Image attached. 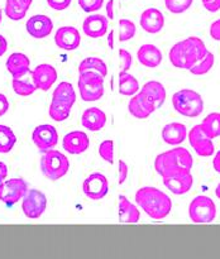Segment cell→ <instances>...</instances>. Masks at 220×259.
<instances>
[{"instance_id": "27", "label": "cell", "mask_w": 220, "mask_h": 259, "mask_svg": "<svg viewBox=\"0 0 220 259\" xmlns=\"http://www.w3.org/2000/svg\"><path fill=\"white\" fill-rule=\"evenodd\" d=\"M141 91H143L146 95H148L154 101L157 108L163 105L164 100H166V89L158 81H148V82L142 86Z\"/></svg>"}, {"instance_id": "22", "label": "cell", "mask_w": 220, "mask_h": 259, "mask_svg": "<svg viewBox=\"0 0 220 259\" xmlns=\"http://www.w3.org/2000/svg\"><path fill=\"white\" fill-rule=\"evenodd\" d=\"M108 18L101 14L89 15L85 19L82 29L85 34L90 38H100L108 30Z\"/></svg>"}, {"instance_id": "37", "label": "cell", "mask_w": 220, "mask_h": 259, "mask_svg": "<svg viewBox=\"0 0 220 259\" xmlns=\"http://www.w3.org/2000/svg\"><path fill=\"white\" fill-rule=\"evenodd\" d=\"M166 8L173 14H181L186 12L192 4V0H164Z\"/></svg>"}, {"instance_id": "40", "label": "cell", "mask_w": 220, "mask_h": 259, "mask_svg": "<svg viewBox=\"0 0 220 259\" xmlns=\"http://www.w3.org/2000/svg\"><path fill=\"white\" fill-rule=\"evenodd\" d=\"M119 60H120L121 63V71L128 72L131 67V63H133L130 53L126 50H124V48H120V50H119Z\"/></svg>"}, {"instance_id": "16", "label": "cell", "mask_w": 220, "mask_h": 259, "mask_svg": "<svg viewBox=\"0 0 220 259\" xmlns=\"http://www.w3.org/2000/svg\"><path fill=\"white\" fill-rule=\"evenodd\" d=\"M89 137L85 132L81 131H72L66 134L62 139V147L66 152L70 154H81L87 151Z\"/></svg>"}, {"instance_id": "42", "label": "cell", "mask_w": 220, "mask_h": 259, "mask_svg": "<svg viewBox=\"0 0 220 259\" xmlns=\"http://www.w3.org/2000/svg\"><path fill=\"white\" fill-rule=\"evenodd\" d=\"M72 0H47V4L55 10H65L66 8L70 7Z\"/></svg>"}, {"instance_id": "54", "label": "cell", "mask_w": 220, "mask_h": 259, "mask_svg": "<svg viewBox=\"0 0 220 259\" xmlns=\"http://www.w3.org/2000/svg\"><path fill=\"white\" fill-rule=\"evenodd\" d=\"M202 2H206V0H202Z\"/></svg>"}, {"instance_id": "17", "label": "cell", "mask_w": 220, "mask_h": 259, "mask_svg": "<svg viewBox=\"0 0 220 259\" xmlns=\"http://www.w3.org/2000/svg\"><path fill=\"white\" fill-rule=\"evenodd\" d=\"M25 28H27V32L29 33V35H32L33 38L42 39V38L48 37L51 34V32L53 30V23L47 15L37 14L29 18V20L25 24Z\"/></svg>"}, {"instance_id": "24", "label": "cell", "mask_w": 220, "mask_h": 259, "mask_svg": "<svg viewBox=\"0 0 220 259\" xmlns=\"http://www.w3.org/2000/svg\"><path fill=\"white\" fill-rule=\"evenodd\" d=\"M139 210L124 195H119V222L121 224H136L139 222Z\"/></svg>"}, {"instance_id": "39", "label": "cell", "mask_w": 220, "mask_h": 259, "mask_svg": "<svg viewBox=\"0 0 220 259\" xmlns=\"http://www.w3.org/2000/svg\"><path fill=\"white\" fill-rule=\"evenodd\" d=\"M78 4L86 13L96 12L104 4V0H78Z\"/></svg>"}, {"instance_id": "30", "label": "cell", "mask_w": 220, "mask_h": 259, "mask_svg": "<svg viewBox=\"0 0 220 259\" xmlns=\"http://www.w3.org/2000/svg\"><path fill=\"white\" fill-rule=\"evenodd\" d=\"M85 71H95V72H99L105 77L106 73H108V67L101 58L86 57L81 61L80 66H78V72H85Z\"/></svg>"}, {"instance_id": "11", "label": "cell", "mask_w": 220, "mask_h": 259, "mask_svg": "<svg viewBox=\"0 0 220 259\" xmlns=\"http://www.w3.org/2000/svg\"><path fill=\"white\" fill-rule=\"evenodd\" d=\"M156 109L157 106L154 101L143 91H138L136 95L131 96L128 104L129 113L137 119H147Z\"/></svg>"}, {"instance_id": "8", "label": "cell", "mask_w": 220, "mask_h": 259, "mask_svg": "<svg viewBox=\"0 0 220 259\" xmlns=\"http://www.w3.org/2000/svg\"><path fill=\"white\" fill-rule=\"evenodd\" d=\"M28 191V184L23 179L13 177L0 182V201L8 206L15 205Z\"/></svg>"}, {"instance_id": "4", "label": "cell", "mask_w": 220, "mask_h": 259, "mask_svg": "<svg viewBox=\"0 0 220 259\" xmlns=\"http://www.w3.org/2000/svg\"><path fill=\"white\" fill-rule=\"evenodd\" d=\"M174 110L186 118H196L204 110V100L201 95L191 89H182L172 96Z\"/></svg>"}, {"instance_id": "49", "label": "cell", "mask_w": 220, "mask_h": 259, "mask_svg": "<svg viewBox=\"0 0 220 259\" xmlns=\"http://www.w3.org/2000/svg\"><path fill=\"white\" fill-rule=\"evenodd\" d=\"M14 2L17 3V4H19L24 10H28L30 5H32L33 0H14Z\"/></svg>"}, {"instance_id": "29", "label": "cell", "mask_w": 220, "mask_h": 259, "mask_svg": "<svg viewBox=\"0 0 220 259\" xmlns=\"http://www.w3.org/2000/svg\"><path fill=\"white\" fill-rule=\"evenodd\" d=\"M200 125L209 138L214 139L220 137V113L209 114L207 116H205Z\"/></svg>"}, {"instance_id": "50", "label": "cell", "mask_w": 220, "mask_h": 259, "mask_svg": "<svg viewBox=\"0 0 220 259\" xmlns=\"http://www.w3.org/2000/svg\"><path fill=\"white\" fill-rule=\"evenodd\" d=\"M8 175V168L3 162H0V182H3L5 180Z\"/></svg>"}, {"instance_id": "14", "label": "cell", "mask_w": 220, "mask_h": 259, "mask_svg": "<svg viewBox=\"0 0 220 259\" xmlns=\"http://www.w3.org/2000/svg\"><path fill=\"white\" fill-rule=\"evenodd\" d=\"M163 184L172 194L184 195L190 191L194 184V179L190 171H181L163 177Z\"/></svg>"}, {"instance_id": "21", "label": "cell", "mask_w": 220, "mask_h": 259, "mask_svg": "<svg viewBox=\"0 0 220 259\" xmlns=\"http://www.w3.org/2000/svg\"><path fill=\"white\" fill-rule=\"evenodd\" d=\"M137 58H138L141 65L149 68H154L161 65L162 52L157 46L151 45V43H146V45H142L138 48V51H137Z\"/></svg>"}, {"instance_id": "28", "label": "cell", "mask_w": 220, "mask_h": 259, "mask_svg": "<svg viewBox=\"0 0 220 259\" xmlns=\"http://www.w3.org/2000/svg\"><path fill=\"white\" fill-rule=\"evenodd\" d=\"M139 91V83L137 78L125 71L119 72V93L124 96H133Z\"/></svg>"}, {"instance_id": "35", "label": "cell", "mask_w": 220, "mask_h": 259, "mask_svg": "<svg viewBox=\"0 0 220 259\" xmlns=\"http://www.w3.org/2000/svg\"><path fill=\"white\" fill-rule=\"evenodd\" d=\"M134 34H136V25L131 20L125 19V18L119 20V40L120 42L130 40Z\"/></svg>"}, {"instance_id": "53", "label": "cell", "mask_w": 220, "mask_h": 259, "mask_svg": "<svg viewBox=\"0 0 220 259\" xmlns=\"http://www.w3.org/2000/svg\"><path fill=\"white\" fill-rule=\"evenodd\" d=\"M2 18H3V12L0 10V23H2Z\"/></svg>"}, {"instance_id": "47", "label": "cell", "mask_w": 220, "mask_h": 259, "mask_svg": "<svg viewBox=\"0 0 220 259\" xmlns=\"http://www.w3.org/2000/svg\"><path fill=\"white\" fill-rule=\"evenodd\" d=\"M212 166H214V169L220 174V151L215 154L214 157V161H212Z\"/></svg>"}, {"instance_id": "13", "label": "cell", "mask_w": 220, "mask_h": 259, "mask_svg": "<svg viewBox=\"0 0 220 259\" xmlns=\"http://www.w3.org/2000/svg\"><path fill=\"white\" fill-rule=\"evenodd\" d=\"M32 139L33 142H34L35 147H37L40 152L45 153V152L50 151V149H53V147L57 144L58 134L55 126L45 124V125L37 126V128L33 131Z\"/></svg>"}, {"instance_id": "12", "label": "cell", "mask_w": 220, "mask_h": 259, "mask_svg": "<svg viewBox=\"0 0 220 259\" xmlns=\"http://www.w3.org/2000/svg\"><path fill=\"white\" fill-rule=\"evenodd\" d=\"M189 143L194 148L199 156L201 157H210L215 152L214 143L212 139L209 138L202 131L201 125H196L189 132Z\"/></svg>"}, {"instance_id": "34", "label": "cell", "mask_w": 220, "mask_h": 259, "mask_svg": "<svg viewBox=\"0 0 220 259\" xmlns=\"http://www.w3.org/2000/svg\"><path fill=\"white\" fill-rule=\"evenodd\" d=\"M71 109L67 108L65 105H61V104L56 103V101H51L50 109H48V114H50V118L53 119L55 121H63L70 116Z\"/></svg>"}, {"instance_id": "46", "label": "cell", "mask_w": 220, "mask_h": 259, "mask_svg": "<svg viewBox=\"0 0 220 259\" xmlns=\"http://www.w3.org/2000/svg\"><path fill=\"white\" fill-rule=\"evenodd\" d=\"M106 18L110 20L114 18V0H109L106 4Z\"/></svg>"}, {"instance_id": "38", "label": "cell", "mask_w": 220, "mask_h": 259, "mask_svg": "<svg viewBox=\"0 0 220 259\" xmlns=\"http://www.w3.org/2000/svg\"><path fill=\"white\" fill-rule=\"evenodd\" d=\"M99 154L101 158L108 163H113L114 162V142L111 139H106V141L101 142L99 146Z\"/></svg>"}, {"instance_id": "15", "label": "cell", "mask_w": 220, "mask_h": 259, "mask_svg": "<svg viewBox=\"0 0 220 259\" xmlns=\"http://www.w3.org/2000/svg\"><path fill=\"white\" fill-rule=\"evenodd\" d=\"M30 75H32V80L37 89L43 91L50 90L51 86L57 80V71L48 63H42V65L37 66L34 70L30 71Z\"/></svg>"}, {"instance_id": "41", "label": "cell", "mask_w": 220, "mask_h": 259, "mask_svg": "<svg viewBox=\"0 0 220 259\" xmlns=\"http://www.w3.org/2000/svg\"><path fill=\"white\" fill-rule=\"evenodd\" d=\"M118 172H119L118 184L119 185H123L124 182H125V180L128 179V172H129L128 164H126L125 162L123 161V159H120V161H119V163H118Z\"/></svg>"}, {"instance_id": "1", "label": "cell", "mask_w": 220, "mask_h": 259, "mask_svg": "<svg viewBox=\"0 0 220 259\" xmlns=\"http://www.w3.org/2000/svg\"><path fill=\"white\" fill-rule=\"evenodd\" d=\"M136 202L152 219H164L172 210V201L168 195L157 187L144 186L136 192Z\"/></svg>"}, {"instance_id": "44", "label": "cell", "mask_w": 220, "mask_h": 259, "mask_svg": "<svg viewBox=\"0 0 220 259\" xmlns=\"http://www.w3.org/2000/svg\"><path fill=\"white\" fill-rule=\"evenodd\" d=\"M205 9L209 10V12L215 13L220 9V0H206V2H202Z\"/></svg>"}, {"instance_id": "18", "label": "cell", "mask_w": 220, "mask_h": 259, "mask_svg": "<svg viewBox=\"0 0 220 259\" xmlns=\"http://www.w3.org/2000/svg\"><path fill=\"white\" fill-rule=\"evenodd\" d=\"M142 29L146 30L149 34H156L161 32L162 28L164 27V17L163 13L157 8H148L141 14L139 19Z\"/></svg>"}, {"instance_id": "6", "label": "cell", "mask_w": 220, "mask_h": 259, "mask_svg": "<svg viewBox=\"0 0 220 259\" xmlns=\"http://www.w3.org/2000/svg\"><path fill=\"white\" fill-rule=\"evenodd\" d=\"M80 96L83 101H96L104 95V76L95 71L80 72L78 76Z\"/></svg>"}, {"instance_id": "9", "label": "cell", "mask_w": 220, "mask_h": 259, "mask_svg": "<svg viewBox=\"0 0 220 259\" xmlns=\"http://www.w3.org/2000/svg\"><path fill=\"white\" fill-rule=\"evenodd\" d=\"M46 206H47V199L45 194L39 190L28 189L23 196L22 202V210L25 217L29 219H38L46 211Z\"/></svg>"}, {"instance_id": "23", "label": "cell", "mask_w": 220, "mask_h": 259, "mask_svg": "<svg viewBox=\"0 0 220 259\" xmlns=\"http://www.w3.org/2000/svg\"><path fill=\"white\" fill-rule=\"evenodd\" d=\"M81 124L83 128H86L90 132H98L103 129L106 124V114L101 109L89 108L83 111L81 116Z\"/></svg>"}, {"instance_id": "2", "label": "cell", "mask_w": 220, "mask_h": 259, "mask_svg": "<svg viewBox=\"0 0 220 259\" xmlns=\"http://www.w3.org/2000/svg\"><path fill=\"white\" fill-rule=\"evenodd\" d=\"M209 52L200 38L189 37L186 39L177 42L169 51V61L177 68L189 70L195 62L201 60Z\"/></svg>"}, {"instance_id": "10", "label": "cell", "mask_w": 220, "mask_h": 259, "mask_svg": "<svg viewBox=\"0 0 220 259\" xmlns=\"http://www.w3.org/2000/svg\"><path fill=\"white\" fill-rule=\"evenodd\" d=\"M83 194L91 200H101L108 195L109 184L108 179L103 174H91L85 179L82 184Z\"/></svg>"}, {"instance_id": "26", "label": "cell", "mask_w": 220, "mask_h": 259, "mask_svg": "<svg viewBox=\"0 0 220 259\" xmlns=\"http://www.w3.org/2000/svg\"><path fill=\"white\" fill-rule=\"evenodd\" d=\"M52 100L56 103L72 108L76 101V91L70 82H60L52 94Z\"/></svg>"}, {"instance_id": "3", "label": "cell", "mask_w": 220, "mask_h": 259, "mask_svg": "<svg viewBox=\"0 0 220 259\" xmlns=\"http://www.w3.org/2000/svg\"><path fill=\"white\" fill-rule=\"evenodd\" d=\"M154 168L162 177L181 171H191L192 157L186 148H176L158 154L154 161Z\"/></svg>"}, {"instance_id": "45", "label": "cell", "mask_w": 220, "mask_h": 259, "mask_svg": "<svg viewBox=\"0 0 220 259\" xmlns=\"http://www.w3.org/2000/svg\"><path fill=\"white\" fill-rule=\"evenodd\" d=\"M8 109H9V101H8L7 96L4 94L0 93V116L4 115Z\"/></svg>"}, {"instance_id": "32", "label": "cell", "mask_w": 220, "mask_h": 259, "mask_svg": "<svg viewBox=\"0 0 220 259\" xmlns=\"http://www.w3.org/2000/svg\"><path fill=\"white\" fill-rule=\"evenodd\" d=\"M17 137L9 126L0 125V153H8L13 149Z\"/></svg>"}, {"instance_id": "31", "label": "cell", "mask_w": 220, "mask_h": 259, "mask_svg": "<svg viewBox=\"0 0 220 259\" xmlns=\"http://www.w3.org/2000/svg\"><path fill=\"white\" fill-rule=\"evenodd\" d=\"M214 62H215L214 53L207 52L206 55L201 58V60H199L197 62H195L194 65L189 68V71L195 76L205 75V73H207L210 70H211L212 66H214Z\"/></svg>"}, {"instance_id": "43", "label": "cell", "mask_w": 220, "mask_h": 259, "mask_svg": "<svg viewBox=\"0 0 220 259\" xmlns=\"http://www.w3.org/2000/svg\"><path fill=\"white\" fill-rule=\"evenodd\" d=\"M210 35H211L212 39L220 42V19L215 20L211 24V27H210Z\"/></svg>"}, {"instance_id": "19", "label": "cell", "mask_w": 220, "mask_h": 259, "mask_svg": "<svg viewBox=\"0 0 220 259\" xmlns=\"http://www.w3.org/2000/svg\"><path fill=\"white\" fill-rule=\"evenodd\" d=\"M55 43L60 48L66 51H73L80 46L81 35L75 27L65 25L58 28L55 34Z\"/></svg>"}, {"instance_id": "25", "label": "cell", "mask_w": 220, "mask_h": 259, "mask_svg": "<svg viewBox=\"0 0 220 259\" xmlns=\"http://www.w3.org/2000/svg\"><path fill=\"white\" fill-rule=\"evenodd\" d=\"M186 137L187 129L181 123L167 124L162 129V139L164 141V143L169 144V146H177V144L182 143L186 139Z\"/></svg>"}, {"instance_id": "5", "label": "cell", "mask_w": 220, "mask_h": 259, "mask_svg": "<svg viewBox=\"0 0 220 259\" xmlns=\"http://www.w3.org/2000/svg\"><path fill=\"white\" fill-rule=\"evenodd\" d=\"M40 169L48 180L56 181L67 174L70 169V162L63 153L50 149L43 153L40 159Z\"/></svg>"}, {"instance_id": "48", "label": "cell", "mask_w": 220, "mask_h": 259, "mask_svg": "<svg viewBox=\"0 0 220 259\" xmlns=\"http://www.w3.org/2000/svg\"><path fill=\"white\" fill-rule=\"evenodd\" d=\"M7 48H8L7 39H5V38L3 37L2 34H0V57H2V56L4 55L5 51H7Z\"/></svg>"}, {"instance_id": "20", "label": "cell", "mask_w": 220, "mask_h": 259, "mask_svg": "<svg viewBox=\"0 0 220 259\" xmlns=\"http://www.w3.org/2000/svg\"><path fill=\"white\" fill-rule=\"evenodd\" d=\"M7 70L12 75L13 78H20L24 77L27 73L30 72V61L24 53L14 52L8 57L7 62Z\"/></svg>"}, {"instance_id": "52", "label": "cell", "mask_w": 220, "mask_h": 259, "mask_svg": "<svg viewBox=\"0 0 220 259\" xmlns=\"http://www.w3.org/2000/svg\"><path fill=\"white\" fill-rule=\"evenodd\" d=\"M215 195H216V197H217V199H220V184L217 185L216 190H215Z\"/></svg>"}, {"instance_id": "51", "label": "cell", "mask_w": 220, "mask_h": 259, "mask_svg": "<svg viewBox=\"0 0 220 259\" xmlns=\"http://www.w3.org/2000/svg\"><path fill=\"white\" fill-rule=\"evenodd\" d=\"M113 38H114V32H113V30H111L110 34H109V37H108V45H109V47H110V48H114Z\"/></svg>"}, {"instance_id": "33", "label": "cell", "mask_w": 220, "mask_h": 259, "mask_svg": "<svg viewBox=\"0 0 220 259\" xmlns=\"http://www.w3.org/2000/svg\"><path fill=\"white\" fill-rule=\"evenodd\" d=\"M13 90L15 91V94L20 96H29L37 90V86L34 85V82L29 81L28 78H13L12 81Z\"/></svg>"}, {"instance_id": "36", "label": "cell", "mask_w": 220, "mask_h": 259, "mask_svg": "<svg viewBox=\"0 0 220 259\" xmlns=\"http://www.w3.org/2000/svg\"><path fill=\"white\" fill-rule=\"evenodd\" d=\"M5 14L8 18H10L12 20H20L25 17L27 14V10L23 9L19 4L14 2V0H7L5 2Z\"/></svg>"}, {"instance_id": "7", "label": "cell", "mask_w": 220, "mask_h": 259, "mask_svg": "<svg viewBox=\"0 0 220 259\" xmlns=\"http://www.w3.org/2000/svg\"><path fill=\"white\" fill-rule=\"evenodd\" d=\"M189 217L195 224H209L216 217L215 202L207 196H196L189 206Z\"/></svg>"}]
</instances>
